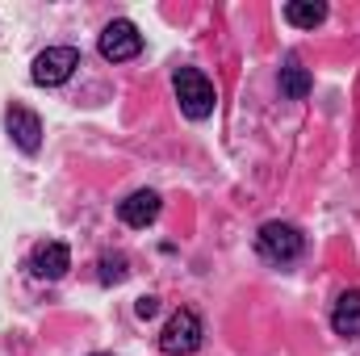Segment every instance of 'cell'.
Masks as SVG:
<instances>
[{
	"label": "cell",
	"instance_id": "obj_3",
	"mask_svg": "<svg viewBox=\"0 0 360 356\" xmlns=\"http://www.w3.org/2000/svg\"><path fill=\"white\" fill-rule=\"evenodd\" d=\"M256 243H260V256L272 260V265H289V260L302 256V231L289 227V222H264Z\"/></svg>",
	"mask_w": 360,
	"mask_h": 356
},
{
	"label": "cell",
	"instance_id": "obj_2",
	"mask_svg": "<svg viewBox=\"0 0 360 356\" xmlns=\"http://www.w3.org/2000/svg\"><path fill=\"white\" fill-rule=\"evenodd\" d=\"M80 68V51L76 46H46L38 59H34V84H42V89H59V84H68L72 80V72Z\"/></svg>",
	"mask_w": 360,
	"mask_h": 356
},
{
	"label": "cell",
	"instance_id": "obj_1",
	"mask_svg": "<svg viewBox=\"0 0 360 356\" xmlns=\"http://www.w3.org/2000/svg\"><path fill=\"white\" fill-rule=\"evenodd\" d=\"M176 101H180V109H184V117L205 122V117L214 113V105H218V92H214V84H210L205 72L180 68L176 72Z\"/></svg>",
	"mask_w": 360,
	"mask_h": 356
},
{
	"label": "cell",
	"instance_id": "obj_6",
	"mask_svg": "<svg viewBox=\"0 0 360 356\" xmlns=\"http://www.w3.org/2000/svg\"><path fill=\"white\" fill-rule=\"evenodd\" d=\"M160 193L155 189H139V193H130L122 205H117V218L126 222V227H151L155 218H160Z\"/></svg>",
	"mask_w": 360,
	"mask_h": 356
},
{
	"label": "cell",
	"instance_id": "obj_8",
	"mask_svg": "<svg viewBox=\"0 0 360 356\" xmlns=\"http://www.w3.org/2000/svg\"><path fill=\"white\" fill-rule=\"evenodd\" d=\"M8 134H13V143L21 147V151H38V143H42V122H38V113L34 109H25V105H13L8 109Z\"/></svg>",
	"mask_w": 360,
	"mask_h": 356
},
{
	"label": "cell",
	"instance_id": "obj_12",
	"mask_svg": "<svg viewBox=\"0 0 360 356\" xmlns=\"http://www.w3.org/2000/svg\"><path fill=\"white\" fill-rule=\"evenodd\" d=\"M101 281H105V285L126 281V256H105V260H101Z\"/></svg>",
	"mask_w": 360,
	"mask_h": 356
},
{
	"label": "cell",
	"instance_id": "obj_9",
	"mask_svg": "<svg viewBox=\"0 0 360 356\" xmlns=\"http://www.w3.org/2000/svg\"><path fill=\"white\" fill-rule=\"evenodd\" d=\"M331 327H335V336H344V340H356L360 336V289L340 293L335 314H331Z\"/></svg>",
	"mask_w": 360,
	"mask_h": 356
},
{
	"label": "cell",
	"instance_id": "obj_4",
	"mask_svg": "<svg viewBox=\"0 0 360 356\" xmlns=\"http://www.w3.org/2000/svg\"><path fill=\"white\" fill-rule=\"evenodd\" d=\"M160 348L168 356H188L201 348V319L193 314V310H176L172 319H168V327H164V336H160Z\"/></svg>",
	"mask_w": 360,
	"mask_h": 356
},
{
	"label": "cell",
	"instance_id": "obj_14",
	"mask_svg": "<svg viewBox=\"0 0 360 356\" xmlns=\"http://www.w3.org/2000/svg\"><path fill=\"white\" fill-rule=\"evenodd\" d=\"M96 356H105V352H96Z\"/></svg>",
	"mask_w": 360,
	"mask_h": 356
},
{
	"label": "cell",
	"instance_id": "obj_5",
	"mask_svg": "<svg viewBox=\"0 0 360 356\" xmlns=\"http://www.w3.org/2000/svg\"><path fill=\"white\" fill-rule=\"evenodd\" d=\"M143 51V34H139V25L134 21H109L105 30H101V55L109 59V63H126V59H134Z\"/></svg>",
	"mask_w": 360,
	"mask_h": 356
},
{
	"label": "cell",
	"instance_id": "obj_10",
	"mask_svg": "<svg viewBox=\"0 0 360 356\" xmlns=\"http://www.w3.org/2000/svg\"><path fill=\"white\" fill-rule=\"evenodd\" d=\"M285 21L297 25V30H314V25L327 21V4H319V0H289L285 4Z\"/></svg>",
	"mask_w": 360,
	"mask_h": 356
},
{
	"label": "cell",
	"instance_id": "obj_7",
	"mask_svg": "<svg viewBox=\"0 0 360 356\" xmlns=\"http://www.w3.org/2000/svg\"><path fill=\"white\" fill-rule=\"evenodd\" d=\"M30 268H34V276H42V281H59L68 268H72V252H68V243H38L34 248V256H30Z\"/></svg>",
	"mask_w": 360,
	"mask_h": 356
},
{
	"label": "cell",
	"instance_id": "obj_11",
	"mask_svg": "<svg viewBox=\"0 0 360 356\" xmlns=\"http://www.w3.org/2000/svg\"><path fill=\"white\" fill-rule=\"evenodd\" d=\"M281 92H285L289 101H306V96H310V72H306L297 59H289V63L281 68Z\"/></svg>",
	"mask_w": 360,
	"mask_h": 356
},
{
	"label": "cell",
	"instance_id": "obj_13",
	"mask_svg": "<svg viewBox=\"0 0 360 356\" xmlns=\"http://www.w3.org/2000/svg\"><path fill=\"white\" fill-rule=\"evenodd\" d=\"M134 310H139V319H151V314L160 310V298H139V306H134Z\"/></svg>",
	"mask_w": 360,
	"mask_h": 356
}]
</instances>
